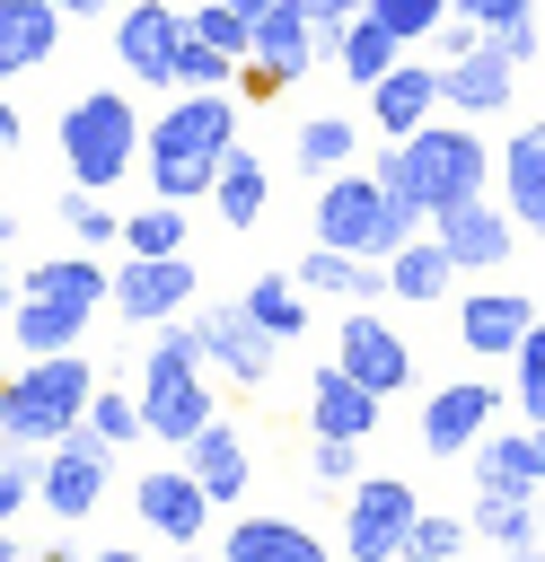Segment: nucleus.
Returning <instances> with one entry per match:
<instances>
[{"instance_id": "obj_22", "label": "nucleus", "mask_w": 545, "mask_h": 562, "mask_svg": "<svg viewBox=\"0 0 545 562\" xmlns=\"http://www.w3.org/2000/svg\"><path fill=\"white\" fill-rule=\"evenodd\" d=\"M299 290H308V299H352V307H369V299L387 290V263H378V255L316 246V255H299Z\"/></svg>"}, {"instance_id": "obj_52", "label": "nucleus", "mask_w": 545, "mask_h": 562, "mask_svg": "<svg viewBox=\"0 0 545 562\" xmlns=\"http://www.w3.org/2000/svg\"><path fill=\"white\" fill-rule=\"evenodd\" d=\"M176 562H202V553H176Z\"/></svg>"}, {"instance_id": "obj_1", "label": "nucleus", "mask_w": 545, "mask_h": 562, "mask_svg": "<svg viewBox=\"0 0 545 562\" xmlns=\"http://www.w3.org/2000/svg\"><path fill=\"white\" fill-rule=\"evenodd\" d=\"M229 149H237V105L220 88H185L167 114H149V193L158 202L211 193L220 167H229Z\"/></svg>"}, {"instance_id": "obj_11", "label": "nucleus", "mask_w": 545, "mask_h": 562, "mask_svg": "<svg viewBox=\"0 0 545 562\" xmlns=\"http://www.w3.org/2000/svg\"><path fill=\"white\" fill-rule=\"evenodd\" d=\"M132 509H141V527L149 536H167V544H193L202 527H211V492H202V474L193 465H149L141 483H132Z\"/></svg>"}, {"instance_id": "obj_10", "label": "nucleus", "mask_w": 545, "mask_h": 562, "mask_svg": "<svg viewBox=\"0 0 545 562\" xmlns=\"http://www.w3.org/2000/svg\"><path fill=\"white\" fill-rule=\"evenodd\" d=\"M105 483H114V439H97V422H79L62 448H44V509L53 518H88L97 501H105Z\"/></svg>"}, {"instance_id": "obj_17", "label": "nucleus", "mask_w": 545, "mask_h": 562, "mask_svg": "<svg viewBox=\"0 0 545 562\" xmlns=\"http://www.w3.org/2000/svg\"><path fill=\"white\" fill-rule=\"evenodd\" d=\"M378 404H387V395L360 386L343 360L308 378V430H316V439H369V430H378Z\"/></svg>"}, {"instance_id": "obj_14", "label": "nucleus", "mask_w": 545, "mask_h": 562, "mask_svg": "<svg viewBox=\"0 0 545 562\" xmlns=\"http://www.w3.org/2000/svg\"><path fill=\"white\" fill-rule=\"evenodd\" d=\"M193 334H202V360H211L220 378H237V386H264V378H272V351H281V342L246 316V299H237V307H202Z\"/></svg>"}, {"instance_id": "obj_27", "label": "nucleus", "mask_w": 545, "mask_h": 562, "mask_svg": "<svg viewBox=\"0 0 545 562\" xmlns=\"http://www.w3.org/2000/svg\"><path fill=\"white\" fill-rule=\"evenodd\" d=\"M457 18H475L483 44H501L510 61L545 53V18H536V0H457Z\"/></svg>"}, {"instance_id": "obj_30", "label": "nucleus", "mask_w": 545, "mask_h": 562, "mask_svg": "<svg viewBox=\"0 0 545 562\" xmlns=\"http://www.w3.org/2000/svg\"><path fill=\"white\" fill-rule=\"evenodd\" d=\"M185 465L202 474V492H211L220 509H229V501L246 492V448H237V430H229V422H211V430H202V439L185 448Z\"/></svg>"}, {"instance_id": "obj_44", "label": "nucleus", "mask_w": 545, "mask_h": 562, "mask_svg": "<svg viewBox=\"0 0 545 562\" xmlns=\"http://www.w3.org/2000/svg\"><path fill=\"white\" fill-rule=\"evenodd\" d=\"M229 70H246V61H229L220 44H202V35H193V44H185V79H176V88H229Z\"/></svg>"}, {"instance_id": "obj_7", "label": "nucleus", "mask_w": 545, "mask_h": 562, "mask_svg": "<svg viewBox=\"0 0 545 562\" xmlns=\"http://www.w3.org/2000/svg\"><path fill=\"white\" fill-rule=\"evenodd\" d=\"M325 53V35H316V0H272L264 18H255V53H246V97H281L290 79H308V61Z\"/></svg>"}, {"instance_id": "obj_45", "label": "nucleus", "mask_w": 545, "mask_h": 562, "mask_svg": "<svg viewBox=\"0 0 545 562\" xmlns=\"http://www.w3.org/2000/svg\"><path fill=\"white\" fill-rule=\"evenodd\" d=\"M308 465H316V483H352L360 474V439H316Z\"/></svg>"}, {"instance_id": "obj_42", "label": "nucleus", "mask_w": 545, "mask_h": 562, "mask_svg": "<svg viewBox=\"0 0 545 562\" xmlns=\"http://www.w3.org/2000/svg\"><path fill=\"white\" fill-rule=\"evenodd\" d=\"M466 536H475V518H413V536H404V562H448Z\"/></svg>"}, {"instance_id": "obj_20", "label": "nucleus", "mask_w": 545, "mask_h": 562, "mask_svg": "<svg viewBox=\"0 0 545 562\" xmlns=\"http://www.w3.org/2000/svg\"><path fill=\"white\" fill-rule=\"evenodd\" d=\"M510 88H519V61H510L501 44H475V53L440 61V97H448L457 114H501Z\"/></svg>"}, {"instance_id": "obj_38", "label": "nucleus", "mask_w": 545, "mask_h": 562, "mask_svg": "<svg viewBox=\"0 0 545 562\" xmlns=\"http://www.w3.org/2000/svg\"><path fill=\"white\" fill-rule=\"evenodd\" d=\"M510 360H519V422H527V430H545V316L527 325V342H519Z\"/></svg>"}, {"instance_id": "obj_46", "label": "nucleus", "mask_w": 545, "mask_h": 562, "mask_svg": "<svg viewBox=\"0 0 545 562\" xmlns=\"http://www.w3.org/2000/svg\"><path fill=\"white\" fill-rule=\"evenodd\" d=\"M360 18H369V0H316V35H325V44H343Z\"/></svg>"}, {"instance_id": "obj_18", "label": "nucleus", "mask_w": 545, "mask_h": 562, "mask_svg": "<svg viewBox=\"0 0 545 562\" xmlns=\"http://www.w3.org/2000/svg\"><path fill=\"white\" fill-rule=\"evenodd\" d=\"M18 299H44V307H70V316H97V307H114V272H97V255H44V263H26Z\"/></svg>"}, {"instance_id": "obj_40", "label": "nucleus", "mask_w": 545, "mask_h": 562, "mask_svg": "<svg viewBox=\"0 0 545 562\" xmlns=\"http://www.w3.org/2000/svg\"><path fill=\"white\" fill-rule=\"evenodd\" d=\"M62 220H70V237H88V246H123V220L79 184V193H62Z\"/></svg>"}, {"instance_id": "obj_16", "label": "nucleus", "mask_w": 545, "mask_h": 562, "mask_svg": "<svg viewBox=\"0 0 545 562\" xmlns=\"http://www.w3.org/2000/svg\"><path fill=\"white\" fill-rule=\"evenodd\" d=\"M431 237L457 255V272H492V263H510V237H519V220H510V211H492V202L475 193V202H448V211H431Z\"/></svg>"}, {"instance_id": "obj_9", "label": "nucleus", "mask_w": 545, "mask_h": 562, "mask_svg": "<svg viewBox=\"0 0 545 562\" xmlns=\"http://www.w3.org/2000/svg\"><path fill=\"white\" fill-rule=\"evenodd\" d=\"M185 44H193V18H176L167 0H132L114 18V53L141 88H176L185 79Z\"/></svg>"}, {"instance_id": "obj_35", "label": "nucleus", "mask_w": 545, "mask_h": 562, "mask_svg": "<svg viewBox=\"0 0 545 562\" xmlns=\"http://www.w3.org/2000/svg\"><path fill=\"white\" fill-rule=\"evenodd\" d=\"M290 149H299V167H308V176H343V167H352V149H360V132H352L343 114H308Z\"/></svg>"}, {"instance_id": "obj_13", "label": "nucleus", "mask_w": 545, "mask_h": 562, "mask_svg": "<svg viewBox=\"0 0 545 562\" xmlns=\"http://www.w3.org/2000/svg\"><path fill=\"white\" fill-rule=\"evenodd\" d=\"M114 307H123L132 325H176V316L193 307V263H185V255H132V263L114 272Z\"/></svg>"}, {"instance_id": "obj_48", "label": "nucleus", "mask_w": 545, "mask_h": 562, "mask_svg": "<svg viewBox=\"0 0 545 562\" xmlns=\"http://www.w3.org/2000/svg\"><path fill=\"white\" fill-rule=\"evenodd\" d=\"M229 9H246V18H264V9H272V0H229Z\"/></svg>"}, {"instance_id": "obj_34", "label": "nucleus", "mask_w": 545, "mask_h": 562, "mask_svg": "<svg viewBox=\"0 0 545 562\" xmlns=\"http://www.w3.org/2000/svg\"><path fill=\"white\" fill-rule=\"evenodd\" d=\"M246 316L272 334V342H290V334H308V290H299V272H264L255 290H246Z\"/></svg>"}, {"instance_id": "obj_25", "label": "nucleus", "mask_w": 545, "mask_h": 562, "mask_svg": "<svg viewBox=\"0 0 545 562\" xmlns=\"http://www.w3.org/2000/svg\"><path fill=\"white\" fill-rule=\"evenodd\" d=\"M220 562H325V544L299 518H229Z\"/></svg>"}, {"instance_id": "obj_19", "label": "nucleus", "mask_w": 545, "mask_h": 562, "mask_svg": "<svg viewBox=\"0 0 545 562\" xmlns=\"http://www.w3.org/2000/svg\"><path fill=\"white\" fill-rule=\"evenodd\" d=\"M527 325H536V307H527L519 290H466V299H457V342H466L475 360L519 351V342H527Z\"/></svg>"}, {"instance_id": "obj_23", "label": "nucleus", "mask_w": 545, "mask_h": 562, "mask_svg": "<svg viewBox=\"0 0 545 562\" xmlns=\"http://www.w3.org/2000/svg\"><path fill=\"white\" fill-rule=\"evenodd\" d=\"M501 193H510V220L545 237V123H519L510 149H501Z\"/></svg>"}, {"instance_id": "obj_29", "label": "nucleus", "mask_w": 545, "mask_h": 562, "mask_svg": "<svg viewBox=\"0 0 545 562\" xmlns=\"http://www.w3.org/2000/svg\"><path fill=\"white\" fill-rule=\"evenodd\" d=\"M448 272H457V255L440 237H413V246L387 255V290L396 299H448Z\"/></svg>"}, {"instance_id": "obj_37", "label": "nucleus", "mask_w": 545, "mask_h": 562, "mask_svg": "<svg viewBox=\"0 0 545 562\" xmlns=\"http://www.w3.org/2000/svg\"><path fill=\"white\" fill-rule=\"evenodd\" d=\"M193 35H202V44H220L229 61H246V53H255V18H246V9H229V0H193Z\"/></svg>"}, {"instance_id": "obj_50", "label": "nucleus", "mask_w": 545, "mask_h": 562, "mask_svg": "<svg viewBox=\"0 0 545 562\" xmlns=\"http://www.w3.org/2000/svg\"><path fill=\"white\" fill-rule=\"evenodd\" d=\"M44 562H70V553H44Z\"/></svg>"}, {"instance_id": "obj_49", "label": "nucleus", "mask_w": 545, "mask_h": 562, "mask_svg": "<svg viewBox=\"0 0 545 562\" xmlns=\"http://www.w3.org/2000/svg\"><path fill=\"white\" fill-rule=\"evenodd\" d=\"M97 562H141V553H123V544H114V553H97Z\"/></svg>"}, {"instance_id": "obj_4", "label": "nucleus", "mask_w": 545, "mask_h": 562, "mask_svg": "<svg viewBox=\"0 0 545 562\" xmlns=\"http://www.w3.org/2000/svg\"><path fill=\"white\" fill-rule=\"evenodd\" d=\"M202 369H211V360H202V334H193V316H176V325L149 342V360H141V413H149V439L193 448V439L220 422Z\"/></svg>"}, {"instance_id": "obj_41", "label": "nucleus", "mask_w": 545, "mask_h": 562, "mask_svg": "<svg viewBox=\"0 0 545 562\" xmlns=\"http://www.w3.org/2000/svg\"><path fill=\"white\" fill-rule=\"evenodd\" d=\"M88 422H97V439H141L149 430V413H141V395H114V386H97V404H88Z\"/></svg>"}, {"instance_id": "obj_2", "label": "nucleus", "mask_w": 545, "mask_h": 562, "mask_svg": "<svg viewBox=\"0 0 545 562\" xmlns=\"http://www.w3.org/2000/svg\"><path fill=\"white\" fill-rule=\"evenodd\" d=\"M431 228V211L413 202V193H396L387 176H360V167H343V176H325V193H316V246H343V255H396V246H413Z\"/></svg>"}, {"instance_id": "obj_26", "label": "nucleus", "mask_w": 545, "mask_h": 562, "mask_svg": "<svg viewBox=\"0 0 545 562\" xmlns=\"http://www.w3.org/2000/svg\"><path fill=\"white\" fill-rule=\"evenodd\" d=\"M53 26H62L53 0H0V70H9V79L35 70V61L53 53Z\"/></svg>"}, {"instance_id": "obj_21", "label": "nucleus", "mask_w": 545, "mask_h": 562, "mask_svg": "<svg viewBox=\"0 0 545 562\" xmlns=\"http://www.w3.org/2000/svg\"><path fill=\"white\" fill-rule=\"evenodd\" d=\"M369 105H378V132H387V140H413V132L431 123V105H440V70L396 61V70L369 88Z\"/></svg>"}, {"instance_id": "obj_33", "label": "nucleus", "mask_w": 545, "mask_h": 562, "mask_svg": "<svg viewBox=\"0 0 545 562\" xmlns=\"http://www.w3.org/2000/svg\"><path fill=\"white\" fill-rule=\"evenodd\" d=\"M211 211H220L229 228H255V220H264V158H255V149H229V167H220V184H211Z\"/></svg>"}, {"instance_id": "obj_39", "label": "nucleus", "mask_w": 545, "mask_h": 562, "mask_svg": "<svg viewBox=\"0 0 545 562\" xmlns=\"http://www.w3.org/2000/svg\"><path fill=\"white\" fill-rule=\"evenodd\" d=\"M369 18H378V26H396L404 44H431V35L448 26V0H369Z\"/></svg>"}, {"instance_id": "obj_3", "label": "nucleus", "mask_w": 545, "mask_h": 562, "mask_svg": "<svg viewBox=\"0 0 545 562\" xmlns=\"http://www.w3.org/2000/svg\"><path fill=\"white\" fill-rule=\"evenodd\" d=\"M97 404V369L79 351H44L0 386V439L9 448H62Z\"/></svg>"}, {"instance_id": "obj_5", "label": "nucleus", "mask_w": 545, "mask_h": 562, "mask_svg": "<svg viewBox=\"0 0 545 562\" xmlns=\"http://www.w3.org/2000/svg\"><path fill=\"white\" fill-rule=\"evenodd\" d=\"M378 176H387L396 193H413L422 211H448V202H475V193H483L492 149H483L466 123H422L413 140H396V149L378 158Z\"/></svg>"}, {"instance_id": "obj_32", "label": "nucleus", "mask_w": 545, "mask_h": 562, "mask_svg": "<svg viewBox=\"0 0 545 562\" xmlns=\"http://www.w3.org/2000/svg\"><path fill=\"white\" fill-rule=\"evenodd\" d=\"M396 53H404V35H396V26H378V18H360V26L334 44V61H343V79H352V88H378V79L396 70Z\"/></svg>"}, {"instance_id": "obj_8", "label": "nucleus", "mask_w": 545, "mask_h": 562, "mask_svg": "<svg viewBox=\"0 0 545 562\" xmlns=\"http://www.w3.org/2000/svg\"><path fill=\"white\" fill-rule=\"evenodd\" d=\"M413 518H422L413 483H404V474H369V483H352V509H343V553H352V562H404Z\"/></svg>"}, {"instance_id": "obj_12", "label": "nucleus", "mask_w": 545, "mask_h": 562, "mask_svg": "<svg viewBox=\"0 0 545 562\" xmlns=\"http://www.w3.org/2000/svg\"><path fill=\"white\" fill-rule=\"evenodd\" d=\"M492 413H501V386L448 378L440 395H422V448L431 457H475V439L492 430Z\"/></svg>"}, {"instance_id": "obj_31", "label": "nucleus", "mask_w": 545, "mask_h": 562, "mask_svg": "<svg viewBox=\"0 0 545 562\" xmlns=\"http://www.w3.org/2000/svg\"><path fill=\"white\" fill-rule=\"evenodd\" d=\"M466 518H475L483 544H501V553H519V562L536 553V509H527V492H475Z\"/></svg>"}, {"instance_id": "obj_43", "label": "nucleus", "mask_w": 545, "mask_h": 562, "mask_svg": "<svg viewBox=\"0 0 545 562\" xmlns=\"http://www.w3.org/2000/svg\"><path fill=\"white\" fill-rule=\"evenodd\" d=\"M26 492H44V465H35L26 448H9V457H0V518H18Z\"/></svg>"}, {"instance_id": "obj_36", "label": "nucleus", "mask_w": 545, "mask_h": 562, "mask_svg": "<svg viewBox=\"0 0 545 562\" xmlns=\"http://www.w3.org/2000/svg\"><path fill=\"white\" fill-rule=\"evenodd\" d=\"M123 246L132 255H185V202H149L123 220Z\"/></svg>"}, {"instance_id": "obj_51", "label": "nucleus", "mask_w": 545, "mask_h": 562, "mask_svg": "<svg viewBox=\"0 0 545 562\" xmlns=\"http://www.w3.org/2000/svg\"><path fill=\"white\" fill-rule=\"evenodd\" d=\"M536 457H545V430H536Z\"/></svg>"}, {"instance_id": "obj_47", "label": "nucleus", "mask_w": 545, "mask_h": 562, "mask_svg": "<svg viewBox=\"0 0 545 562\" xmlns=\"http://www.w3.org/2000/svg\"><path fill=\"white\" fill-rule=\"evenodd\" d=\"M53 9H62V18H105L114 0H53Z\"/></svg>"}, {"instance_id": "obj_15", "label": "nucleus", "mask_w": 545, "mask_h": 562, "mask_svg": "<svg viewBox=\"0 0 545 562\" xmlns=\"http://www.w3.org/2000/svg\"><path fill=\"white\" fill-rule=\"evenodd\" d=\"M334 360H343L360 386H378V395H404V386H413V351H404V334L378 325L369 307H352V316L334 325Z\"/></svg>"}, {"instance_id": "obj_28", "label": "nucleus", "mask_w": 545, "mask_h": 562, "mask_svg": "<svg viewBox=\"0 0 545 562\" xmlns=\"http://www.w3.org/2000/svg\"><path fill=\"white\" fill-rule=\"evenodd\" d=\"M88 325H97V316H70V307H44V299H18V307H9V342H18L26 360H44V351H79Z\"/></svg>"}, {"instance_id": "obj_24", "label": "nucleus", "mask_w": 545, "mask_h": 562, "mask_svg": "<svg viewBox=\"0 0 545 562\" xmlns=\"http://www.w3.org/2000/svg\"><path fill=\"white\" fill-rule=\"evenodd\" d=\"M536 483H545L536 430H483L475 439V492H536Z\"/></svg>"}, {"instance_id": "obj_6", "label": "nucleus", "mask_w": 545, "mask_h": 562, "mask_svg": "<svg viewBox=\"0 0 545 562\" xmlns=\"http://www.w3.org/2000/svg\"><path fill=\"white\" fill-rule=\"evenodd\" d=\"M149 149V123L132 114V97L123 88H88L70 114H62V167H70V184H123V167Z\"/></svg>"}]
</instances>
